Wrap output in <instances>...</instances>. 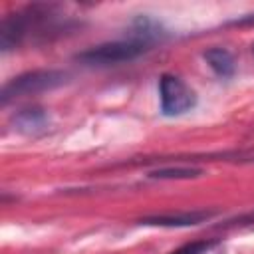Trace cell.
Instances as JSON below:
<instances>
[{
	"mask_svg": "<svg viewBox=\"0 0 254 254\" xmlns=\"http://www.w3.org/2000/svg\"><path fill=\"white\" fill-rule=\"evenodd\" d=\"M159 97H161V111L163 115L175 117L190 111L196 105L194 91L177 75L165 73L159 79Z\"/></svg>",
	"mask_w": 254,
	"mask_h": 254,
	"instance_id": "obj_3",
	"label": "cell"
},
{
	"mask_svg": "<svg viewBox=\"0 0 254 254\" xmlns=\"http://www.w3.org/2000/svg\"><path fill=\"white\" fill-rule=\"evenodd\" d=\"M232 24H240V26H250V24H254V14H248V16H244V18H238V20H234Z\"/></svg>",
	"mask_w": 254,
	"mask_h": 254,
	"instance_id": "obj_10",
	"label": "cell"
},
{
	"mask_svg": "<svg viewBox=\"0 0 254 254\" xmlns=\"http://www.w3.org/2000/svg\"><path fill=\"white\" fill-rule=\"evenodd\" d=\"M212 210H190V212H167V214H153L145 216L139 222L147 226H165V228H185L200 224L208 218H212Z\"/></svg>",
	"mask_w": 254,
	"mask_h": 254,
	"instance_id": "obj_4",
	"label": "cell"
},
{
	"mask_svg": "<svg viewBox=\"0 0 254 254\" xmlns=\"http://www.w3.org/2000/svg\"><path fill=\"white\" fill-rule=\"evenodd\" d=\"M163 36H165L163 26L157 20L149 18V16H137L133 20V24H131V34H129L131 40H137V42H143L147 46H153Z\"/></svg>",
	"mask_w": 254,
	"mask_h": 254,
	"instance_id": "obj_6",
	"label": "cell"
},
{
	"mask_svg": "<svg viewBox=\"0 0 254 254\" xmlns=\"http://www.w3.org/2000/svg\"><path fill=\"white\" fill-rule=\"evenodd\" d=\"M12 125L24 135H40L50 127V113L42 107H24L12 115Z\"/></svg>",
	"mask_w": 254,
	"mask_h": 254,
	"instance_id": "obj_5",
	"label": "cell"
},
{
	"mask_svg": "<svg viewBox=\"0 0 254 254\" xmlns=\"http://www.w3.org/2000/svg\"><path fill=\"white\" fill-rule=\"evenodd\" d=\"M149 50H151V46L127 38V40H117V42L93 46L85 52H79L75 56V60L85 64V65H117L123 62L137 60L139 56H143Z\"/></svg>",
	"mask_w": 254,
	"mask_h": 254,
	"instance_id": "obj_2",
	"label": "cell"
},
{
	"mask_svg": "<svg viewBox=\"0 0 254 254\" xmlns=\"http://www.w3.org/2000/svg\"><path fill=\"white\" fill-rule=\"evenodd\" d=\"M67 73L62 69H34V71H26L18 77H12L10 81H6L2 85L0 91V103L8 105L14 99L26 97V95H36L42 91H50L56 89L60 85H64L67 81Z\"/></svg>",
	"mask_w": 254,
	"mask_h": 254,
	"instance_id": "obj_1",
	"label": "cell"
},
{
	"mask_svg": "<svg viewBox=\"0 0 254 254\" xmlns=\"http://www.w3.org/2000/svg\"><path fill=\"white\" fill-rule=\"evenodd\" d=\"M252 161H254V159H252Z\"/></svg>",
	"mask_w": 254,
	"mask_h": 254,
	"instance_id": "obj_12",
	"label": "cell"
},
{
	"mask_svg": "<svg viewBox=\"0 0 254 254\" xmlns=\"http://www.w3.org/2000/svg\"><path fill=\"white\" fill-rule=\"evenodd\" d=\"M202 58H204L206 64L212 67V71H214L216 75H220V77H230V75L234 73V69H236L234 56H232L226 48H218V46L208 48V50L202 54Z\"/></svg>",
	"mask_w": 254,
	"mask_h": 254,
	"instance_id": "obj_7",
	"label": "cell"
},
{
	"mask_svg": "<svg viewBox=\"0 0 254 254\" xmlns=\"http://www.w3.org/2000/svg\"><path fill=\"white\" fill-rule=\"evenodd\" d=\"M204 175L202 169L198 167H163L155 169L149 173V179H161V181H173V179H196Z\"/></svg>",
	"mask_w": 254,
	"mask_h": 254,
	"instance_id": "obj_8",
	"label": "cell"
},
{
	"mask_svg": "<svg viewBox=\"0 0 254 254\" xmlns=\"http://www.w3.org/2000/svg\"><path fill=\"white\" fill-rule=\"evenodd\" d=\"M212 246V242H194V244H189L173 254H206V250Z\"/></svg>",
	"mask_w": 254,
	"mask_h": 254,
	"instance_id": "obj_9",
	"label": "cell"
},
{
	"mask_svg": "<svg viewBox=\"0 0 254 254\" xmlns=\"http://www.w3.org/2000/svg\"><path fill=\"white\" fill-rule=\"evenodd\" d=\"M252 52H254V46H252Z\"/></svg>",
	"mask_w": 254,
	"mask_h": 254,
	"instance_id": "obj_11",
	"label": "cell"
}]
</instances>
